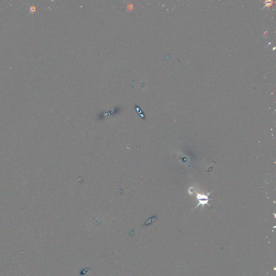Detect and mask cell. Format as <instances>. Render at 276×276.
Listing matches in <instances>:
<instances>
[{
	"mask_svg": "<svg viewBox=\"0 0 276 276\" xmlns=\"http://www.w3.org/2000/svg\"><path fill=\"white\" fill-rule=\"evenodd\" d=\"M264 3H265V6H264V7H263V8H264L265 7H267V6H268V7H270V5H273L274 2L273 1H268H268H264Z\"/></svg>",
	"mask_w": 276,
	"mask_h": 276,
	"instance_id": "obj_2",
	"label": "cell"
},
{
	"mask_svg": "<svg viewBox=\"0 0 276 276\" xmlns=\"http://www.w3.org/2000/svg\"><path fill=\"white\" fill-rule=\"evenodd\" d=\"M127 9L129 10V11H132L133 9V5L132 4H129V5H127Z\"/></svg>",
	"mask_w": 276,
	"mask_h": 276,
	"instance_id": "obj_3",
	"label": "cell"
},
{
	"mask_svg": "<svg viewBox=\"0 0 276 276\" xmlns=\"http://www.w3.org/2000/svg\"><path fill=\"white\" fill-rule=\"evenodd\" d=\"M214 191V190H212L211 192H210V193L208 194L207 195H202V194H200L198 193L197 192H196V194H197V200H198V201H199V202L198 203L197 205L196 206V207L194 209V210L196 209L197 206H200L201 204H202V205L203 206H204L205 204H207V205H208L209 206H210L209 203V195L210 194L212 193V191Z\"/></svg>",
	"mask_w": 276,
	"mask_h": 276,
	"instance_id": "obj_1",
	"label": "cell"
}]
</instances>
